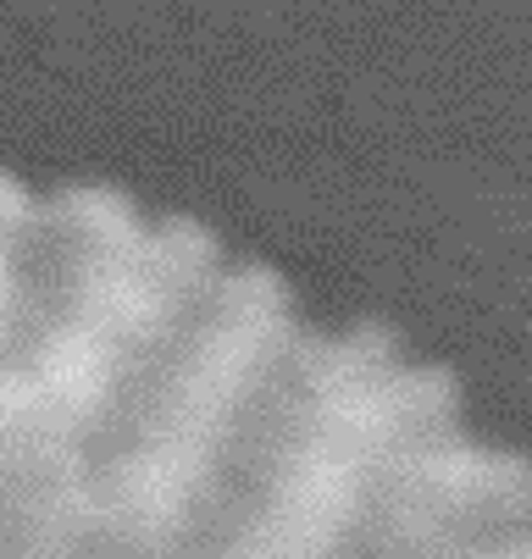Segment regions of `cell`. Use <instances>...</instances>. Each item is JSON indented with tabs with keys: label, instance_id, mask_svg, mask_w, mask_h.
I'll return each instance as SVG.
<instances>
[{
	"label": "cell",
	"instance_id": "obj_1",
	"mask_svg": "<svg viewBox=\"0 0 532 559\" xmlns=\"http://www.w3.org/2000/svg\"><path fill=\"white\" fill-rule=\"evenodd\" d=\"M532 526V460L461 421L405 443L371 493L350 559H449Z\"/></svg>",
	"mask_w": 532,
	"mask_h": 559
},
{
	"label": "cell",
	"instance_id": "obj_2",
	"mask_svg": "<svg viewBox=\"0 0 532 559\" xmlns=\"http://www.w3.org/2000/svg\"><path fill=\"white\" fill-rule=\"evenodd\" d=\"M449 559H532V526L516 537H499L488 548H466V554H449Z\"/></svg>",
	"mask_w": 532,
	"mask_h": 559
}]
</instances>
